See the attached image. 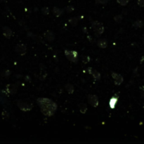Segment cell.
<instances>
[{"instance_id":"4","label":"cell","mask_w":144,"mask_h":144,"mask_svg":"<svg viewBox=\"0 0 144 144\" xmlns=\"http://www.w3.org/2000/svg\"><path fill=\"white\" fill-rule=\"evenodd\" d=\"M141 96H142L143 98H144V86H141Z\"/></svg>"},{"instance_id":"7","label":"cell","mask_w":144,"mask_h":144,"mask_svg":"<svg viewBox=\"0 0 144 144\" xmlns=\"http://www.w3.org/2000/svg\"><path fill=\"white\" fill-rule=\"evenodd\" d=\"M143 109H144V106H143Z\"/></svg>"},{"instance_id":"3","label":"cell","mask_w":144,"mask_h":144,"mask_svg":"<svg viewBox=\"0 0 144 144\" xmlns=\"http://www.w3.org/2000/svg\"><path fill=\"white\" fill-rule=\"evenodd\" d=\"M137 3L139 4V6H140L141 7H144V0H137Z\"/></svg>"},{"instance_id":"6","label":"cell","mask_w":144,"mask_h":144,"mask_svg":"<svg viewBox=\"0 0 144 144\" xmlns=\"http://www.w3.org/2000/svg\"><path fill=\"white\" fill-rule=\"evenodd\" d=\"M143 42H144V37L143 38Z\"/></svg>"},{"instance_id":"2","label":"cell","mask_w":144,"mask_h":144,"mask_svg":"<svg viewBox=\"0 0 144 144\" xmlns=\"http://www.w3.org/2000/svg\"><path fill=\"white\" fill-rule=\"evenodd\" d=\"M117 1H118V2L120 4H122V5H126V4L128 3L129 0H117Z\"/></svg>"},{"instance_id":"5","label":"cell","mask_w":144,"mask_h":144,"mask_svg":"<svg viewBox=\"0 0 144 144\" xmlns=\"http://www.w3.org/2000/svg\"><path fill=\"white\" fill-rule=\"evenodd\" d=\"M141 64H144V56H143V57L141 58Z\"/></svg>"},{"instance_id":"1","label":"cell","mask_w":144,"mask_h":144,"mask_svg":"<svg viewBox=\"0 0 144 144\" xmlns=\"http://www.w3.org/2000/svg\"><path fill=\"white\" fill-rule=\"evenodd\" d=\"M143 22L140 20H136V22L134 23L133 24V25H134V27H143Z\"/></svg>"}]
</instances>
